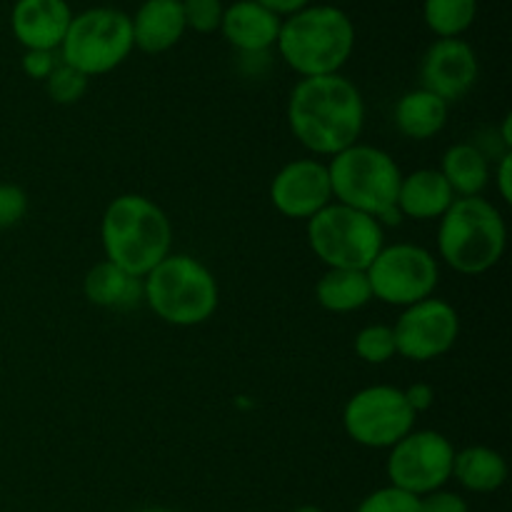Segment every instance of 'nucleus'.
<instances>
[{"mask_svg": "<svg viewBox=\"0 0 512 512\" xmlns=\"http://www.w3.org/2000/svg\"><path fill=\"white\" fill-rule=\"evenodd\" d=\"M288 125L305 150L320 158H333L363 135V93L340 73L300 78L290 90Z\"/></svg>", "mask_w": 512, "mask_h": 512, "instance_id": "f257e3e1", "label": "nucleus"}, {"mask_svg": "<svg viewBox=\"0 0 512 512\" xmlns=\"http://www.w3.org/2000/svg\"><path fill=\"white\" fill-rule=\"evenodd\" d=\"M105 260L145 278L173 253V223L158 203L138 193L113 198L100 220Z\"/></svg>", "mask_w": 512, "mask_h": 512, "instance_id": "f03ea898", "label": "nucleus"}, {"mask_svg": "<svg viewBox=\"0 0 512 512\" xmlns=\"http://www.w3.org/2000/svg\"><path fill=\"white\" fill-rule=\"evenodd\" d=\"M275 48L300 78L335 75L353 58L355 25L335 5H308L280 23Z\"/></svg>", "mask_w": 512, "mask_h": 512, "instance_id": "7ed1b4c3", "label": "nucleus"}, {"mask_svg": "<svg viewBox=\"0 0 512 512\" xmlns=\"http://www.w3.org/2000/svg\"><path fill=\"white\" fill-rule=\"evenodd\" d=\"M508 225L495 203L483 195L455 198L438 220V255L460 275H483L503 260Z\"/></svg>", "mask_w": 512, "mask_h": 512, "instance_id": "20e7f679", "label": "nucleus"}, {"mask_svg": "<svg viewBox=\"0 0 512 512\" xmlns=\"http://www.w3.org/2000/svg\"><path fill=\"white\" fill-rule=\"evenodd\" d=\"M333 200L348 208L373 215L380 225H398V190L403 173L398 163L375 145L355 143L328 163Z\"/></svg>", "mask_w": 512, "mask_h": 512, "instance_id": "39448f33", "label": "nucleus"}, {"mask_svg": "<svg viewBox=\"0 0 512 512\" xmlns=\"http://www.w3.org/2000/svg\"><path fill=\"white\" fill-rule=\"evenodd\" d=\"M143 303L163 323L195 328L215 315L220 288L208 265L193 255L170 253L143 278Z\"/></svg>", "mask_w": 512, "mask_h": 512, "instance_id": "423d86ee", "label": "nucleus"}, {"mask_svg": "<svg viewBox=\"0 0 512 512\" xmlns=\"http://www.w3.org/2000/svg\"><path fill=\"white\" fill-rule=\"evenodd\" d=\"M308 245L328 270H368L383 250L385 230L373 215L333 200L308 220Z\"/></svg>", "mask_w": 512, "mask_h": 512, "instance_id": "0eeeda50", "label": "nucleus"}, {"mask_svg": "<svg viewBox=\"0 0 512 512\" xmlns=\"http://www.w3.org/2000/svg\"><path fill=\"white\" fill-rule=\"evenodd\" d=\"M130 15L115 8H90L73 15L58 55L88 78L110 73L133 53Z\"/></svg>", "mask_w": 512, "mask_h": 512, "instance_id": "6e6552de", "label": "nucleus"}, {"mask_svg": "<svg viewBox=\"0 0 512 512\" xmlns=\"http://www.w3.org/2000/svg\"><path fill=\"white\" fill-rule=\"evenodd\" d=\"M365 275L373 290V300L408 308L433 298L440 283V263L423 245L393 243L383 245Z\"/></svg>", "mask_w": 512, "mask_h": 512, "instance_id": "1a4fd4ad", "label": "nucleus"}, {"mask_svg": "<svg viewBox=\"0 0 512 512\" xmlns=\"http://www.w3.org/2000/svg\"><path fill=\"white\" fill-rule=\"evenodd\" d=\"M415 410L395 385H370L358 390L343 408V428L363 448L390 450L415 430Z\"/></svg>", "mask_w": 512, "mask_h": 512, "instance_id": "9d476101", "label": "nucleus"}, {"mask_svg": "<svg viewBox=\"0 0 512 512\" xmlns=\"http://www.w3.org/2000/svg\"><path fill=\"white\" fill-rule=\"evenodd\" d=\"M455 448L438 430H413L390 448L388 478L393 488L410 495L435 493L453 480Z\"/></svg>", "mask_w": 512, "mask_h": 512, "instance_id": "9b49d317", "label": "nucleus"}, {"mask_svg": "<svg viewBox=\"0 0 512 512\" xmlns=\"http://www.w3.org/2000/svg\"><path fill=\"white\" fill-rule=\"evenodd\" d=\"M398 355L413 363H430L453 350L460 335V315L448 300L425 298L403 308L393 325Z\"/></svg>", "mask_w": 512, "mask_h": 512, "instance_id": "f8f14e48", "label": "nucleus"}, {"mask_svg": "<svg viewBox=\"0 0 512 512\" xmlns=\"http://www.w3.org/2000/svg\"><path fill=\"white\" fill-rule=\"evenodd\" d=\"M270 203L285 218L310 220L318 215L333 203L328 163L315 158L285 163L270 183Z\"/></svg>", "mask_w": 512, "mask_h": 512, "instance_id": "ddd939ff", "label": "nucleus"}, {"mask_svg": "<svg viewBox=\"0 0 512 512\" xmlns=\"http://www.w3.org/2000/svg\"><path fill=\"white\" fill-rule=\"evenodd\" d=\"M478 75V55L468 40L438 38L420 63V88L430 90L450 105L473 90Z\"/></svg>", "mask_w": 512, "mask_h": 512, "instance_id": "4468645a", "label": "nucleus"}, {"mask_svg": "<svg viewBox=\"0 0 512 512\" xmlns=\"http://www.w3.org/2000/svg\"><path fill=\"white\" fill-rule=\"evenodd\" d=\"M73 20L65 0H18L10 13V28L25 50H55L63 45Z\"/></svg>", "mask_w": 512, "mask_h": 512, "instance_id": "2eb2a0df", "label": "nucleus"}, {"mask_svg": "<svg viewBox=\"0 0 512 512\" xmlns=\"http://www.w3.org/2000/svg\"><path fill=\"white\" fill-rule=\"evenodd\" d=\"M280 23V15L270 13L255 0H238L225 8L220 33L238 53L263 55L278 43Z\"/></svg>", "mask_w": 512, "mask_h": 512, "instance_id": "dca6fc26", "label": "nucleus"}, {"mask_svg": "<svg viewBox=\"0 0 512 512\" xmlns=\"http://www.w3.org/2000/svg\"><path fill=\"white\" fill-rule=\"evenodd\" d=\"M133 45L148 55H158L180 43L185 35L183 0H145L130 18Z\"/></svg>", "mask_w": 512, "mask_h": 512, "instance_id": "f3484780", "label": "nucleus"}, {"mask_svg": "<svg viewBox=\"0 0 512 512\" xmlns=\"http://www.w3.org/2000/svg\"><path fill=\"white\" fill-rule=\"evenodd\" d=\"M455 193L443 178V173L435 168H420L415 173L403 175L398 190V210L403 218L428 223L440 220L445 210L453 205Z\"/></svg>", "mask_w": 512, "mask_h": 512, "instance_id": "a211bd4d", "label": "nucleus"}, {"mask_svg": "<svg viewBox=\"0 0 512 512\" xmlns=\"http://www.w3.org/2000/svg\"><path fill=\"white\" fill-rule=\"evenodd\" d=\"M83 295L98 308L128 310L143 303V278L130 275L110 260H100L85 273Z\"/></svg>", "mask_w": 512, "mask_h": 512, "instance_id": "6ab92c4d", "label": "nucleus"}, {"mask_svg": "<svg viewBox=\"0 0 512 512\" xmlns=\"http://www.w3.org/2000/svg\"><path fill=\"white\" fill-rule=\"evenodd\" d=\"M450 105L425 88L400 95L393 108L395 128L408 140H430L448 125Z\"/></svg>", "mask_w": 512, "mask_h": 512, "instance_id": "aec40b11", "label": "nucleus"}, {"mask_svg": "<svg viewBox=\"0 0 512 512\" xmlns=\"http://www.w3.org/2000/svg\"><path fill=\"white\" fill-rule=\"evenodd\" d=\"M453 478L468 493L488 495L495 493L508 480V463L498 450L488 445H470L465 450H455Z\"/></svg>", "mask_w": 512, "mask_h": 512, "instance_id": "412c9836", "label": "nucleus"}, {"mask_svg": "<svg viewBox=\"0 0 512 512\" xmlns=\"http://www.w3.org/2000/svg\"><path fill=\"white\" fill-rule=\"evenodd\" d=\"M440 173L453 188L455 198H475L483 195L490 183V160L485 150L473 143H455L445 150Z\"/></svg>", "mask_w": 512, "mask_h": 512, "instance_id": "4be33fe9", "label": "nucleus"}, {"mask_svg": "<svg viewBox=\"0 0 512 512\" xmlns=\"http://www.w3.org/2000/svg\"><path fill=\"white\" fill-rule=\"evenodd\" d=\"M315 298L323 310L343 315L365 308L373 300V290H370L365 270L330 268L320 275L315 285Z\"/></svg>", "mask_w": 512, "mask_h": 512, "instance_id": "5701e85b", "label": "nucleus"}, {"mask_svg": "<svg viewBox=\"0 0 512 512\" xmlns=\"http://www.w3.org/2000/svg\"><path fill=\"white\" fill-rule=\"evenodd\" d=\"M478 15V0H425L423 20L438 38H460Z\"/></svg>", "mask_w": 512, "mask_h": 512, "instance_id": "b1692460", "label": "nucleus"}, {"mask_svg": "<svg viewBox=\"0 0 512 512\" xmlns=\"http://www.w3.org/2000/svg\"><path fill=\"white\" fill-rule=\"evenodd\" d=\"M355 353H358V358L363 363L370 365H383L388 360H393L398 355L393 325L373 323L358 330V335H355Z\"/></svg>", "mask_w": 512, "mask_h": 512, "instance_id": "393cba45", "label": "nucleus"}, {"mask_svg": "<svg viewBox=\"0 0 512 512\" xmlns=\"http://www.w3.org/2000/svg\"><path fill=\"white\" fill-rule=\"evenodd\" d=\"M88 83V75H83L80 70L70 68V65H65L60 60L53 73L48 75V80H45V88H48V95L53 98V103L73 105L88 93Z\"/></svg>", "mask_w": 512, "mask_h": 512, "instance_id": "a878e982", "label": "nucleus"}, {"mask_svg": "<svg viewBox=\"0 0 512 512\" xmlns=\"http://www.w3.org/2000/svg\"><path fill=\"white\" fill-rule=\"evenodd\" d=\"M355 512H420V498L388 485L365 495Z\"/></svg>", "mask_w": 512, "mask_h": 512, "instance_id": "bb28decb", "label": "nucleus"}, {"mask_svg": "<svg viewBox=\"0 0 512 512\" xmlns=\"http://www.w3.org/2000/svg\"><path fill=\"white\" fill-rule=\"evenodd\" d=\"M223 13L225 5L220 0H183L185 28L195 30L200 35H210L220 30Z\"/></svg>", "mask_w": 512, "mask_h": 512, "instance_id": "cd10ccee", "label": "nucleus"}, {"mask_svg": "<svg viewBox=\"0 0 512 512\" xmlns=\"http://www.w3.org/2000/svg\"><path fill=\"white\" fill-rule=\"evenodd\" d=\"M28 213V193L15 183H0V228H13Z\"/></svg>", "mask_w": 512, "mask_h": 512, "instance_id": "c85d7f7f", "label": "nucleus"}, {"mask_svg": "<svg viewBox=\"0 0 512 512\" xmlns=\"http://www.w3.org/2000/svg\"><path fill=\"white\" fill-rule=\"evenodd\" d=\"M420 512H470V505L460 493L440 488L420 498Z\"/></svg>", "mask_w": 512, "mask_h": 512, "instance_id": "c756f323", "label": "nucleus"}, {"mask_svg": "<svg viewBox=\"0 0 512 512\" xmlns=\"http://www.w3.org/2000/svg\"><path fill=\"white\" fill-rule=\"evenodd\" d=\"M60 63V55L55 50H25L23 55V73L33 80H48L55 65Z\"/></svg>", "mask_w": 512, "mask_h": 512, "instance_id": "7c9ffc66", "label": "nucleus"}, {"mask_svg": "<svg viewBox=\"0 0 512 512\" xmlns=\"http://www.w3.org/2000/svg\"><path fill=\"white\" fill-rule=\"evenodd\" d=\"M493 180L500 198H503L505 203H510L512 200V153L510 150H505V153L500 155L498 165H495L493 170Z\"/></svg>", "mask_w": 512, "mask_h": 512, "instance_id": "2f4dec72", "label": "nucleus"}, {"mask_svg": "<svg viewBox=\"0 0 512 512\" xmlns=\"http://www.w3.org/2000/svg\"><path fill=\"white\" fill-rule=\"evenodd\" d=\"M403 393H405V398H408L410 408L415 410V415L425 413V410L433 408L435 390H433V385H430V383H413L410 388H405Z\"/></svg>", "mask_w": 512, "mask_h": 512, "instance_id": "473e14b6", "label": "nucleus"}, {"mask_svg": "<svg viewBox=\"0 0 512 512\" xmlns=\"http://www.w3.org/2000/svg\"><path fill=\"white\" fill-rule=\"evenodd\" d=\"M258 5H263V8H268L270 13L280 15V18H288V15L298 13V10L308 8L310 0H255Z\"/></svg>", "mask_w": 512, "mask_h": 512, "instance_id": "72a5a7b5", "label": "nucleus"}, {"mask_svg": "<svg viewBox=\"0 0 512 512\" xmlns=\"http://www.w3.org/2000/svg\"><path fill=\"white\" fill-rule=\"evenodd\" d=\"M290 512H325V510L318 508V505H300V508H295Z\"/></svg>", "mask_w": 512, "mask_h": 512, "instance_id": "f704fd0d", "label": "nucleus"}, {"mask_svg": "<svg viewBox=\"0 0 512 512\" xmlns=\"http://www.w3.org/2000/svg\"><path fill=\"white\" fill-rule=\"evenodd\" d=\"M138 512H178V510L163 508V505H153V508H143V510H138Z\"/></svg>", "mask_w": 512, "mask_h": 512, "instance_id": "c9c22d12", "label": "nucleus"}]
</instances>
